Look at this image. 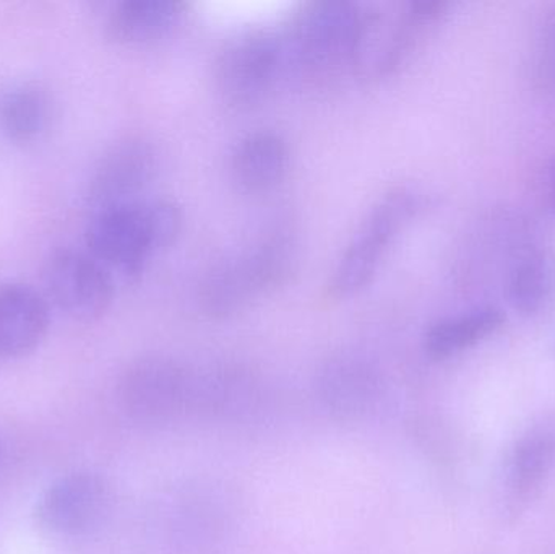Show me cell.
<instances>
[{
    "label": "cell",
    "instance_id": "obj_1",
    "mask_svg": "<svg viewBox=\"0 0 555 554\" xmlns=\"http://www.w3.org/2000/svg\"><path fill=\"white\" fill-rule=\"evenodd\" d=\"M365 12L349 0L304 7L283 42L284 67L309 85H325L358 65Z\"/></svg>",
    "mask_w": 555,
    "mask_h": 554
},
{
    "label": "cell",
    "instance_id": "obj_2",
    "mask_svg": "<svg viewBox=\"0 0 555 554\" xmlns=\"http://www.w3.org/2000/svg\"><path fill=\"white\" fill-rule=\"evenodd\" d=\"M297 246L294 228L278 223L243 253L211 267L198 293L202 311L208 318H230L260 295L283 286L296 270Z\"/></svg>",
    "mask_w": 555,
    "mask_h": 554
},
{
    "label": "cell",
    "instance_id": "obj_3",
    "mask_svg": "<svg viewBox=\"0 0 555 554\" xmlns=\"http://www.w3.org/2000/svg\"><path fill=\"white\" fill-rule=\"evenodd\" d=\"M182 208L172 198L135 201L98 210L87 228L88 253L107 270L137 279L146 260L182 230Z\"/></svg>",
    "mask_w": 555,
    "mask_h": 554
},
{
    "label": "cell",
    "instance_id": "obj_4",
    "mask_svg": "<svg viewBox=\"0 0 555 554\" xmlns=\"http://www.w3.org/2000/svg\"><path fill=\"white\" fill-rule=\"evenodd\" d=\"M423 204L421 192L403 185L385 192L372 205L330 275L326 283L330 301L351 298L371 283L391 244L420 214Z\"/></svg>",
    "mask_w": 555,
    "mask_h": 554
},
{
    "label": "cell",
    "instance_id": "obj_5",
    "mask_svg": "<svg viewBox=\"0 0 555 554\" xmlns=\"http://www.w3.org/2000/svg\"><path fill=\"white\" fill-rule=\"evenodd\" d=\"M158 542L168 554H211L230 529V504L211 487L185 484L159 500L155 513Z\"/></svg>",
    "mask_w": 555,
    "mask_h": 554
},
{
    "label": "cell",
    "instance_id": "obj_6",
    "mask_svg": "<svg viewBox=\"0 0 555 554\" xmlns=\"http://www.w3.org/2000/svg\"><path fill=\"white\" fill-rule=\"evenodd\" d=\"M195 373L175 358L150 355L124 371L119 399L124 412L142 425L176 422L194 409Z\"/></svg>",
    "mask_w": 555,
    "mask_h": 554
},
{
    "label": "cell",
    "instance_id": "obj_7",
    "mask_svg": "<svg viewBox=\"0 0 555 554\" xmlns=\"http://www.w3.org/2000/svg\"><path fill=\"white\" fill-rule=\"evenodd\" d=\"M113 487L94 472L57 478L36 501V527L59 542H75L96 533L113 513Z\"/></svg>",
    "mask_w": 555,
    "mask_h": 554
},
{
    "label": "cell",
    "instance_id": "obj_8",
    "mask_svg": "<svg viewBox=\"0 0 555 554\" xmlns=\"http://www.w3.org/2000/svg\"><path fill=\"white\" fill-rule=\"evenodd\" d=\"M284 67L283 42L266 31L243 33L221 49L215 85L221 100L236 109L262 103Z\"/></svg>",
    "mask_w": 555,
    "mask_h": 554
},
{
    "label": "cell",
    "instance_id": "obj_9",
    "mask_svg": "<svg viewBox=\"0 0 555 554\" xmlns=\"http://www.w3.org/2000/svg\"><path fill=\"white\" fill-rule=\"evenodd\" d=\"M46 296L75 321L100 319L114 298L113 273L90 253L59 249L42 266Z\"/></svg>",
    "mask_w": 555,
    "mask_h": 554
},
{
    "label": "cell",
    "instance_id": "obj_10",
    "mask_svg": "<svg viewBox=\"0 0 555 554\" xmlns=\"http://www.w3.org/2000/svg\"><path fill=\"white\" fill-rule=\"evenodd\" d=\"M555 471V416L528 426L505 454L499 477V513L515 520L528 510Z\"/></svg>",
    "mask_w": 555,
    "mask_h": 554
},
{
    "label": "cell",
    "instance_id": "obj_11",
    "mask_svg": "<svg viewBox=\"0 0 555 554\" xmlns=\"http://www.w3.org/2000/svg\"><path fill=\"white\" fill-rule=\"evenodd\" d=\"M158 150L152 140L130 136L114 143L98 162L88 184L94 210L130 204L158 171Z\"/></svg>",
    "mask_w": 555,
    "mask_h": 554
},
{
    "label": "cell",
    "instance_id": "obj_12",
    "mask_svg": "<svg viewBox=\"0 0 555 554\" xmlns=\"http://www.w3.org/2000/svg\"><path fill=\"white\" fill-rule=\"evenodd\" d=\"M320 405L338 420H361L384 394L380 370L365 357L339 353L320 366L315 379Z\"/></svg>",
    "mask_w": 555,
    "mask_h": 554
},
{
    "label": "cell",
    "instance_id": "obj_13",
    "mask_svg": "<svg viewBox=\"0 0 555 554\" xmlns=\"http://www.w3.org/2000/svg\"><path fill=\"white\" fill-rule=\"evenodd\" d=\"M262 383L243 368H215L195 373L192 413L217 422L243 423L266 409Z\"/></svg>",
    "mask_w": 555,
    "mask_h": 554
},
{
    "label": "cell",
    "instance_id": "obj_14",
    "mask_svg": "<svg viewBox=\"0 0 555 554\" xmlns=\"http://www.w3.org/2000/svg\"><path fill=\"white\" fill-rule=\"evenodd\" d=\"M49 328V306L31 286L0 285V358L31 353L44 340Z\"/></svg>",
    "mask_w": 555,
    "mask_h": 554
},
{
    "label": "cell",
    "instance_id": "obj_15",
    "mask_svg": "<svg viewBox=\"0 0 555 554\" xmlns=\"http://www.w3.org/2000/svg\"><path fill=\"white\" fill-rule=\"evenodd\" d=\"M289 162V145L280 132L256 129L234 146L231 172L243 191L267 192L283 181Z\"/></svg>",
    "mask_w": 555,
    "mask_h": 554
},
{
    "label": "cell",
    "instance_id": "obj_16",
    "mask_svg": "<svg viewBox=\"0 0 555 554\" xmlns=\"http://www.w3.org/2000/svg\"><path fill=\"white\" fill-rule=\"evenodd\" d=\"M504 312L494 306L468 309L434 322L424 335V350L434 360H449L501 331Z\"/></svg>",
    "mask_w": 555,
    "mask_h": 554
},
{
    "label": "cell",
    "instance_id": "obj_17",
    "mask_svg": "<svg viewBox=\"0 0 555 554\" xmlns=\"http://www.w3.org/2000/svg\"><path fill=\"white\" fill-rule=\"evenodd\" d=\"M184 10L181 0H124L107 16V33L120 44H145L165 36Z\"/></svg>",
    "mask_w": 555,
    "mask_h": 554
},
{
    "label": "cell",
    "instance_id": "obj_18",
    "mask_svg": "<svg viewBox=\"0 0 555 554\" xmlns=\"http://www.w3.org/2000/svg\"><path fill=\"white\" fill-rule=\"evenodd\" d=\"M507 298L525 318L543 314L555 305V250L534 249L521 256L508 275Z\"/></svg>",
    "mask_w": 555,
    "mask_h": 554
},
{
    "label": "cell",
    "instance_id": "obj_19",
    "mask_svg": "<svg viewBox=\"0 0 555 554\" xmlns=\"http://www.w3.org/2000/svg\"><path fill=\"white\" fill-rule=\"evenodd\" d=\"M51 101L39 85H16L0 98V129L10 142L31 143L48 130Z\"/></svg>",
    "mask_w": 555,
    "mask_h": 554
},
{
    "label": "cell",
    "instance_id": "obj_20",
    "mask_svg": "<svg viewBox=\"0 0 555 554\" xmlns=\"http://www.w3.org/2000/svg\"><path fill=\"white\" fill-rule=\"evenodd\" d=\"M553 35H554V39H555V18H554V22H553Z\"/></svg>",
    "mask_w": 555,
    "mask_h": 554
},
{
    "label": "cell",
    "instance_id": "obj_21",
    "mask_svg": "<svg viewBox=\"0 0 555 554\" xmlns=\"http://www.w3.org/2000/svg\"><path fill=\"white\" fill-rule=\"evenodd\" d=\"M553 197H554V207H555V181H554V192H553Z\"/></svg>",
    "mask_w": 555,
    "mask_h": 554
}]
</instances>
